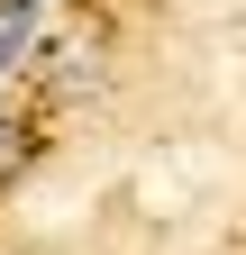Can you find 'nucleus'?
Segmentation results:
<instances>
[{"label": "nucleus", "instance_id": "f257e3e1", "mask_svg": "<svg viewBox=\"0 0 246 255\" xmlns=\"http://www.w3.org/2000/svg\"><path fill=\"white\" fill-rule=\"evenodd\" d=\"M18 164H27V128H18V119H0V182H9Z\"/></svg>", "mask_w": 246, "mask_h": 255}]
</instances>
